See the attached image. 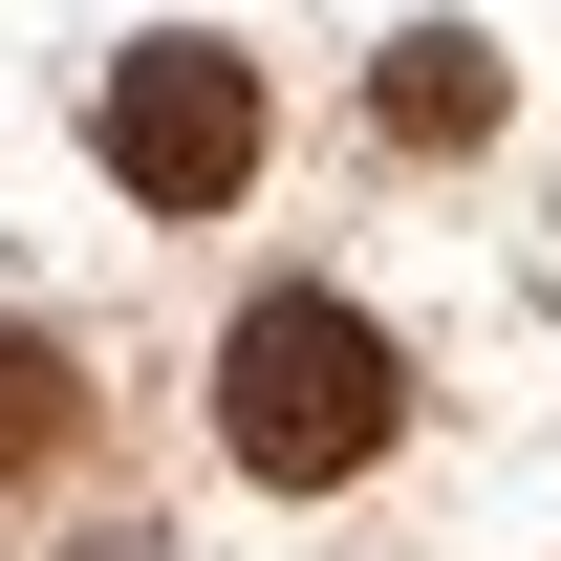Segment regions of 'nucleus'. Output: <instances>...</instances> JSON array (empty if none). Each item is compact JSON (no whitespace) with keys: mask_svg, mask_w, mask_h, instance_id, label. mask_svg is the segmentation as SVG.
Instances as JSON below:
<instances>
[{"mask_svg":"<svg viewBox=\"0 0 561 561\" xmlns=\"http://www.w3.org/2000/svg\"><path fill=\"white\" fill-rule=\"evenodd\" d=\"M87 130H108V173H130L151 216H216L260 173V66H238V44H130Z\"/></svg>","mask_w":561,"mask_h":561,"instance_id":"f03ea898","label":"nucleus"},{"mask_svg":"<svg viewBox=\"0 0 561 561\" xmlns=\"http://www.w3.org/2000/svg\"><path fill=\"white\" fill-rule=\"evenodd\" d=\"M216 432H238V476L346 496L367 454L411 432V367H389V324H367V302L280 280V302H238V346H216Z\"/></svg>","mask_w":561,"mask_h":561,"instance_id":"f257e3e1","label":"nucleus"},{"mask_svg":"<svg viewBox=\"0 0 561 561\" xmlns=\"http://www.w3.org/2000/svg\"><path fill=\"white\" fill-rule=\"evenodd\" d=\"M87 561H173V540H87Z\"/></svg>","mask_w":561,"mask_h":561,"instance_id":"39448f33","label":"nucleus"},{"mask_svg":"<svg viewBox=\"0 0 561 561\" xmlns=\"http://www.w3.org/2000/svg\"><path fill=\"white\" fill-rule=\"evenodd\" d=\"M66 432H87V389H66V346H44V324H0V476H44Z\"/></svg>","mask_w":561,"mask_h":561,"instance_id":"20e7f679","label":"nucleus"},{"mask_svg":"<svg viewBox=\"0 0 561 561\" xmlns=\"http://www.w3.org/2000/svg\"><path fill=\"white\" fill-rule=\"evenodd\" d=\"M367 108H389V130H411V151H476V130H496V44H476V22H411Z\"/></svg>","mask_w":561,"mask_h":561,"instance_id":"7ed1b4c3","label":"nucleus"}]
</instances>
